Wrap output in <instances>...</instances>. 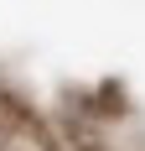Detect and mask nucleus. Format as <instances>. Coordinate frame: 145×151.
<instances>
[]
</instances>
